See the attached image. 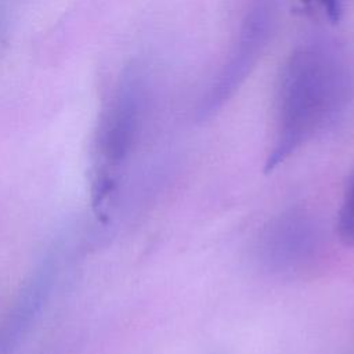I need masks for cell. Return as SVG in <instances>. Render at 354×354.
<instances>
[{
	"label": "cell",
	"mask_w": 354,
	"mask_h": 354,
	"mask_svg": "<svg viewBox=\"0 0 354 354\" xmlns=\"http://www.w3.org/2000/svg\"><path fill=\"white\" fill-rule=\"evenodd\" d=\"M347 93V72L333 54L319 46L297 48L282 72L277 140L267 170L322 129L343 106Z\"/></svg>",
	"instance_id": "obj_1"
},
{
	"label": "cell",
	"mask_w": 354,
	"mask_h": 354,
	"mask_svg": "<svg viewBox=\"0 0 354 354\" xmlns=\"http://www.w3.org/2000/svg\"><path fill=\"white\" fill-rule=\"evenodd\" d=\"M147 94L144 72L130 65L100 113L91 151V201L98 213L108 209L122 167L137 142Z\"/></svg>",
	"instance_id": "obj_2"
},
{
	"label": "cell",
	"mask_w": 354,
	"mask_h": 354,
	"mask_svg": "<svg viewBox=\"0 0 354 354\" xmlns=\"http://www.w3.org/2000/svg\"><path fill=\"white\" fill-rule=\"evenodd\" d=\"M61 250L59 245L48 249L22 285L0 326V354L12 351L43 313L61 272Z\"/></svg>",
	"instance_id": "obj_3"
},
{
	"label": "cell",
	"mask_w": 354,
	"mask_h": 354,
	"mask_svg": "<svg viewBox=\"0 0 354 354\" xmlns=\"http://www.w3.org/2000/svg\"><path fill=\"white\" fill-rule=\"evenodd\" d=\"M270 21V7L259 4L246 18L236 46L225 65L218 82L212 87L201 106V115H207L221 106L236 90L254 64L257 54L266 40Z\"/></svg>",
	"instance_id": "obj_4"
},
{
	"label": "cell",
	"mask_w": 354,
	"mask_h": 354,
	"mask_svg": "<svg viewBox=\"0 0 354 354\" xmlns=\"http://www.w3.org/2000/svg\"><path fill=\"white\" fill-rule=\"evenodd\" d=\"M337 235L347 246H354V176L350 180L337 217Z\"/></svg>",
	"instance_id": "obj_5"
},
{
	"label": "cell",
	"mask_w": 354,
	"mask_h": 354,
	"mask_svg": "<svg viewBox=\"0 0 354 354\" xmlns=\"http://www.w3.org/2000/svg\"><path fill=\"white\" fill-rule=\"evenodd\" d=\"M306 1H311V0H306ZM318 1L325 12L328 14V17L330 18V21L337 22L340 19L342 15V0H315Z\"/></svg>",
	"instance_id": "obj_6"
}]
</instances>
